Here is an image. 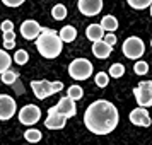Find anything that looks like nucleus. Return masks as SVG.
Here are the masks:
<instances>
[{"label":"nucleus","instance_id":"f257e3e1","mask_svg":"<svg viewBox=\"0 0 152 145\" xmlns=\"http://www.w3.org/2000/svg\"><path fill=\"white\" fill-rule=\"evenodd\" d=\"M118 114L116 106L106 99H97L87 106L84 113V125L86 128L94 135H108L118 126Z\"/></svg>","mask_w":152,"mask_h":145},{"label":"nucleus","instance_id":"f03ea898","mask_svg":"<svg viewBox=\"0 0 152 145\" xmlns=\"http://www.w3.org/2000/svg\"><path fill=\"white\" fill-rule=\"evenodd\" d=\"M36 50L39 51V55L43 58H56V56L62 53L63 50V43L58 38L56 31L50 28H41V33L36 38Z\"/></svg>","mask_w":152,"mask_h":145},{"label":"nucleus","instance_id":"7ed1b4c3","mask_svg":"<svg viewBox=\"0 0 152 145\" xmlns=\"http://www.w3.org/2000/svg\"><path fill=\"white\" fill-rule=\"evenodd\" d=\"M69 75L75 80H86L92 75V63L87 58H75L69 65Z\"/></svg>","mask_w":152,"mask_h":145},{"label":"nucleus","instance_id":"20e7f679","mask_svg":"<svg viewBox=\"0 0 152 145\" xmlns=\"http://www.w3.org/2000/svg\"><path fill=\"white\" fill-rule=\"evenodd\" d=\"M121 50H123V55L126 56V58H130V60H138V58L145 53V44L140 38L130 36V38H126L125 43L121 44Z\"/></svg>","mask_w":152,"mask_h":145},{"label":"nucleus","instance_id":"39448f33","mask_svg":"<svg viewBox=\"0 0 152 145\" xmlns=\"http://www.w3.org/2000/svg\"><path fill=\"white\" fill-rule=\"evenodd\" d=\"M135 101L138 103V108H149L152 106V82L151 80H142L137 87L133 89Z\"/></svg>","mask_w":152,"mask_h":145},{"label":"nucleus","instance_id":"423d86ee","mask_svg":"<svg viewBox=\"0 0 152 145\" xmlns=\"http://www.w3.org/2000/svg\"><path fill=\"white\" fill-rule=\"evenodd\" d=\"M41 118V109L36 106V104H26L22 106L19 111V121L26 126H33L39 121Z\"/></svg>","mask_w":152,"mask_h":145},{"label":"nucleus","instance_id":"0eeeda50","mask_svg":"<svg viewBox=\"0 0 152 145\" xmlns=\"http://www.w3.org/2000/svg\"><path fill=\"white\" fill-rule=\"evenodd\" d=\"M17 111V104L15 99L9 94H0V119L2 121H7L15 114Z\"/></svg>","mask_w":152,"mask_h":145},{"label":"nucleus","instance_id":"6e6552de","mask_svg":"<svg viewBox=\"0 0 152 145\" xmlns=\"http://www.w3.org/2000/svg\"><path fill=\"white\" fill-rule=\"evenodd\" d=\"M77 9H79L80 14L92 17V15H97L103 10V0H79Z\"/></svg>","mask_w":152,"mask_h":145},{"label":"nucleus","instance_id":"1a4fd4ad","mask_svg":"<svg viewBox=\"0 0 152 145\" xmlns=\"http://www.w3.org/2000/svg\"><path fill=\"white\" fill-rule=\"evenodd\" d=\"M53 108H55L56 113H58V114H62L65 119H69V118H72V116H75V114H77L75 103H74L72 99H69L67 96L62 97V99L58 101V104H55Z\"/></svg>","mask_w":152,"mask_h":145},{"label":"nucleus","instance_id":"9d476101","mask_svg":"<svg viewBox=\"0 0 152 145\" xmlns=\"http://www.w3.org/2000/svg\"><path fill=\"white\" fill-rule=\"evenodd\" d=\"M41 33V26L34 21V19H28V21H24L21 24V34L24 39H28V41H33L36 39L38 36Z\"/></svg>","mask_w":152,"mask_h":145},{"label":"nucleus","instance_id":"9b49d317","mask_svg":"<svg viewBox=\"0 0 152 145\" xmlns=\"http://www.w3.org/2000/svg\"><path fill=\"white\" fill-rule=\"evenodd\" d=\"M65 125H67V119L62 114H58L55 111V108L51 106L48 109V116L45 119V126L48 130H62V128H65Z\"/></svg>","mask_w":152,"mask_h":145},{"label":"nucleus","instance_id":"f8f14e48","mask_svg":"<svg viewBox=\"0 0 152 145\" xmlns=\"http://www.w3.org/2000/svg\"><path fill=\"white\" fill-rule=\"evenodd\" d=\"M31 89H33V92H34V96L38 99H46V97L53 96L51 82H48V80H33Z\"/></svg>","mask_w":152,"mask_h":145},{"label":"nucleus","instance_id":"ddd939ff","mask_svg":"<svg viewBox=\"0 0 152 145\" xmlns=\"http://www.w3.org/2000/svg\"><path fill=\"white\" fill-rule=\"evenodd\" d=\"M130 121L132 125H137V126H151V116H149V111L145 108H135L130 113Z\"/></svg>","mask_w":152,"mask_h":145},{"label":"nucleus","instance_id":"4468645a","mask_svg":"<svg viewBox=\"0 0 152 145\" xmlns=\"http://www.w3.org/2000/svg\"><path fill=\"white\" fill-rule=\"evenodd\" d=\"M111 50L113 48H110V46L103 41L92 43V55L96 56V58H99V60H106V58L111 55Z\"/></svg>","mask_w":152,"mask_h":145},{"label":"nucleus","instance_id":"2eb2a0df","mask_svg":"<svg viewBox=\"0 0 152 145\" xmlns=\"http://www.w3.org/2000/svg\"><path fill=\"white\" fill-rule=\"evenodd\" d=\"M86 36L87 39L92 43L96 41H103V36H104V31L99 28V24H89L87 29H86Z\"/></svg>","mask_w":152,"mask_h":145},{"label":"nucleus","instance_id":"dca6fc26","mask_svg":"<svg viewBox=\"0 0 152 145\" xmlns=\"http://www.w3.org/2000/svg\"><path fill=\"white\" fill-rule=\"evenodd\" d=\"M118 19L115 17V15H104L103 19H101V22H99V28L103 29V31H108V33H115L118 29Z\"/></svg>","mask_w":152,"mask_h":145},{"label":"nucleus","instance_id":"f3484780","mask_svg":"<svg viewBox=\"0 0 152 145\" xmlns=\"http://www.w3.org/2000/svg\"><path fill=\"white\" fill-rule=\"evenodd\" d=\"M58 38L62 39V43H72L77 38V29L74 26H63L58 33Z\"/></svg>","mask_w":152,"mask_h":145},{"label":"nucleus","instance_id":"a211bd4d","mask_svg":"<svg viewBox=\"0 0 152 145\" xmlns=\"http://www.w3.org/2000/svg\"><path fill=\"white\" fill-rule=\"evenodd\" d=\"M10 63H12V58H10V55H9L7 51L0 50V75H2L4 72L10 70Z\"/></svg>","mask_w":152,"mask_h":145},{"label":"nucleus","instance_id":"6ab92c4d","mask_svg":"<svg viewBox=\"0 0 152 145\" xmlns=\"http://www.w3.org/2000/svg\"><path fill=\"white\" fill-rule=\"evenodd\" d=\"M51 15H53L55 21H63L67 17V7L63 4H56L55 7L51 9Z\"/></svg>","mask_w":152,"mask_h":145},{"label":"nucleus","instance_id":"aec40b11","mask_svg":"<svg viewBox=\"0 0 152 145\" xmlns=\"http://www.w3.org/2000/svg\"><path fill=\"white\" fill-rule=\"evenodd\" d=\"M82 96H84V90H82V87H80V85H70L69 90H67V97H69V99H72L74 103H75V101H79V99H82Z\"/></svg>","mask_w":152,"mask_h":145},{"label":"nucleus","instance_id":"412c9836","mask_svg":"<svg viewBox=\"0 0 152 145\" xmlns=\"http://www.w3.org/2000/svg\"><path fill=\"white\" fill-rule=\"evenodd\" d=\"M41 131L36 130V128H29L28 131H24V138L28 140L29 144H38L39 140H41Z\"/></svg>","mask_w":152,"mask_h":145},{"label":"nucleus","instance_id":"4be33fe9","mask_svg":"<svg viewBox=\"0 0 152 145\" xmlns=\"http://www.w3.org/2000/svg\"><path fill=\"white\" fill-rule=\"evenodd\" d=\"M125 75V65L121 63H113L110 67V72H108V77H113V79H120V77Z\"/></svg>","mask_w":152,"mask_h":145},{"label":"nucleus","instance_id":"5701e85b","mask_svg":"<svg viewBox=\"0 0 152 145\" xmlns=\"http://www.w3.org/2000/svg\"><path fill=\"white\" fill-rule=\"evenodd\" d=\"M126 4L132 9H137V10H144V9L151 7L152 0H126Z\"/></svg>","mask_w":152,"mask_h":145},{"label":"nucleus","instance_id":"b1692460","mask_svg":"<svg viewBox=\"0 0 152 145\" xmlns=\"http://www.w3.org/2000/svg\"><path fill=\"white\" fill-rule=\"evenodd\" d=\"M17 65H26V63L29 62V55L26 50H17L14 53V58H12Z\"/></svg>","mask_w":152,"mask_h":145},{"label":"nucleus","instance_id":"393cba45","mask_svg":"<svg viewBox=\"0 0 152 145\" xmlns=\"http://www.w3.org/2000/svg\"><path fill=\"white\" fill-rule=\"evenodd\" d=\"M94 82H96L97 87H106L108 84H110V77H108V74L106 72H97L96 77H94Z\"/></svg>","mask_w":152,"mask_h":145},{"label":"nucleus","instance_id":"a878e982","mask_svg":"<svg viewBox=\"0 0 152 145\" xmlns=\"http://www.w3.org/2000/svg\"><path fill=\"white\" fill-rule=\"evenodd\" d=\"M133 72H135L137 75H145V74L149 72V63L144 62V60H137L135 65H133Z\"/></svg>","mask_w":152,"mask_h":145},{"label":"nucleus","instance_id":"bb28decb","mask_svg":"<svg viewBox=\"0 0 152 145\" xmlns=\"http://www.w3.org/2000/svg\"><path fill=\"white\" fill-rule=\"evenodd\" d=\"M0 77H2V82H4V84L10 85V84L15 82V79L19 77V74H17V72H14V70H7V72H4Z\"/></svg>","mask_w":152,"mask_h":145},{"label":"nucleus","instance_id":"cd10ccee","mask_svg":"<svg viewBox=\"0 0 152 145\" xmlns=\"http://www.w3.org/2000/svg\"><path fill=\"white\" fill-rule=\"evenodd\" d=\"M103 43H106L110 48H113L115 44H116V36H115V33H108V34L103 36Z\"/></svg>","mask_w":152,"mask_h":145},{"label":"nucleus","instance_id":"c85d7f7f","mask_svg":"<svg viewBox=\"0 0 152 145\" xmlns=\"http://www.w3.org/2000/svg\"><path fill=\"white\" fill-rule=\"evenodd\" d=\"M0 28H2V33H10V31H14V24H12V21L5 19V21L0 24Z\"/></svg>","mask_w":152,"mask_h":145},{"label":"nucleus","instance_id":"c756f323","mask_svg":"<svg viewBox=\"0 0 152 145\" xmlns=\"http://www.w3.org/2000/svg\"><path fill=\"white\" fill-rule=\"evenodd\" d=\"M24 2H26V0H2V4L7 5V7H19Z\"/></svg>","mask_w":152,"mask_h":145},{"label":"nucleus","instance_id":"7c9ffc66","mask_svg":"<svg viewBox=\"0 0 152 145\" xmlns=\"http://www.w3.org/2000/svg\"><path fill=\"white\" fill-rule=\"evenodd\" d=\"M62 89H63V84L62 82H51V90H53V94L60 92Z\"/></svg>","mask_w":152,"mask_h":145},{"label":"nucleus","instance_id":"2f4dec72","mask_svg":"<svg viewBox=\"0 0 152 145\" xmlns=\"http://www.w3.org/2000/svg\"><path fill=\"white\" fill-rule=\"evenodd\" d=\"M4 41H15V33L10 31V33H4Z\"/></svg>","mask_w":152,"mask_h":145},{"label":"nucleus","instance_id":"473e14b6","mask_svg":"<svg viewBox=\"0 0 152 145\" xmlns=\"http://www.w3.org/2000/svg\"><path fill=\"white\" fill-rule=\"evenodd\" d=\"M15 41H4V50H14Z\"/></svg>","mask_w":152,"mask_h":145}]
</instances>
